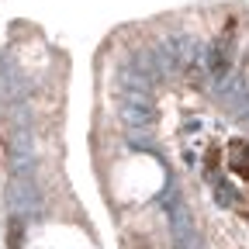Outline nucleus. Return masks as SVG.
<instances>
[{
	"mask_svg": "<svg viewBox=\"0 0 249 249\" xmlns=\"http://www.w3.org/2000/svg\"><path fill=\"white\" fill-rule=\"evenodd\" d=\"M225 163H229V170H232L235 177L249 180V142H246V139H232V142H229Z\"/></svg>",
	"mask_w": 249,
	"mask_h": 249,
	"instance_id": "nucleus-1",
	"label": "nucleus"
},
{
	"mask_svg": "<svg viewBox=\"0 0 249 249\" xmlns=\"http://www.w3.org/2000/svg\"><path fill=\"white\" fill-rule=\"evenodd\" d=\"M232 38H235V21H229V28H225V38L214 45V59H211L214 73H225V66H229V45H232Z\"/></svg>",
	"mask_w": 249,
	"mask_h": 249,
	"instance_id": "nucleus-2",
	"label": "nucleus"
},
{
	"mask_svg": "<svg viewBox=\"0 0 249 249\" xmlns=\"http://www.w3.org/2000/svg\"><path fill=\"white\" fill-rule=\"evenodd\" d=\"M222 160H225V156L218 152V149H211V152H208V177H214V166H222Z\"/></svg>",
	"mask_w": 249,
	"mask_h": 249,
	"instance_id": "nucleus-3",
	"label": "nucleus"
}]
</instances>
